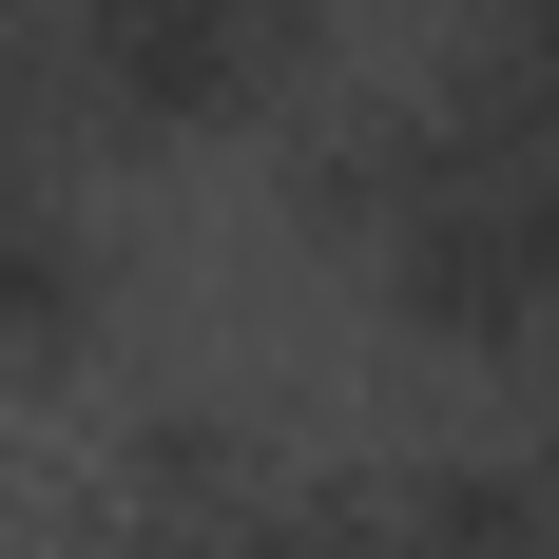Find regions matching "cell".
Returning <instances> with one entry per match:
<instances>
[{
    "label": "cell",
    "mask_w": 559,
    "mask_h": 559,
    "mask_svg": "<svg viewBox=\"0 0 559 559\" xmlns=\"http://www.w3.org/2000/svg\"><path fill=\"white\" fill-rule=\"evenodd\" d=\"M329 58V0H58L39 78L97 135H231Z\"/></svg>",
    "instance_id": "cell-1"
},
{
    "label": "cell",
    "mask_w": 559,
    "mask_h": 559,
    "mask_svg": "<svg viewBox=\"0 0 559 559\" xmlns=\"http://www.w3.org/2000/svg\"><path fill=\"white\" fill-rule=\"evenodd\" d=\"M386 521L425 559H559V463H405Z\"/></svg>",
    "instance_id": "cell-2"
},
{
    "label": "cell",
    "mask_w": 559,
    "mask_h": 559,
    "mask_svg": "<svg viewBox=\"0 0 559 559\" xmlns=\"http://www.w3.org/2000/svg\"><path fill=\"white\" fill-rule=\"evenodd\" d=\"M135 502L193 521V540H231V521L271 502V444H251L231 405H155V425H135Z\"/></svg>",
    "instance_id": "cell-3"
},
{
    "label": "cell",
    "mask_w": 559,
    "mask_h": 559,
    "mask_svg": "<svg viewBox=\"0 0 559 559\" xmlns=\"http://www.w3.org/2000/svg\"><path fill=\"white\" fill-rule=\"evenodd\" d=\"M213 559H425V540L386 521V483H271Z\"/></svg>",
    "instance_id": "cell-4"
},
{
    "label": "cell",
    "mask_w": 559,
    "mask_h": 559,
    "mask_svg": "<svg viewBox=\"0 0 559 559\" xmlns=\"http://www.w3.org/2000/svg\"><path fill=\"white\" fill-rule=\"evenodd\" d=\"M502 20H521V39H540V58H559V0H502Z\"/></svg>",
    "instance_id": "cell-5"
},
{
    "label": "cell",
    "mask_w": 559,
    "mask_h": 559,
    "mask_svg": "<svg viewBox=\"0 0 559 559\" xmlns=\"http://www.w3.org/2000/svg\"><path fill=\"white\" fill-rule=\"evenodd\" d=\"M540 463H559V347H540Z\"/></svg>",
    "instance_id": "cell-6"
}]
</instances>
